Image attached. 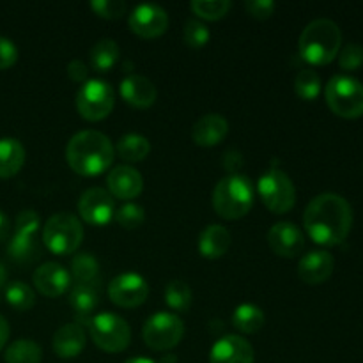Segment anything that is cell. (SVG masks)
Returning <instances> with one entry per match:
<instances>
[{"mask_svg":"<svg viewBox=\"0 0 363 363\" xmlns=\"http://www.w3.org/2000/svg\"><path fill=\"white\" fill-rule=\"evenodd\" d=\"M303 227L308 238L323 247L340 245L353 227V209L337 194H321L305 208Z\"/></svg>","mask_w":363,"mask_h":363,"instance_id":"6da1fadb","label":"cell"},{"mask_svg":"<svg viewBox=\"0 0 363 363\" xmlns=\"http://www.w3.org/2000/svg\"><path fill=\"white\" fill-rule=\"evenodd\" d=\"M66 162L77 174L98 176L112 165L113 145L101 131H78L66 145Z\"/></svg>","mask_w":363,"mask_h":363,"instance_id":"7a4b0ae2","label":"cell"},{"mask_svg":"<svg viewBox=\"0 0 363 363\" xmlns=\"http://www.w3.org/2000/svg\"><path fill=\"white\" fill-rule=\"evenodd\" d=\"M342 46V32L339 25L328 18H318L311 21L303 28L298 41V50L303 60L315 64V66H325L330 64L340 52Z\"/></svg>","mask_w":363,"mask_h":363,"instance_id":"3957f363","label":"cell"},{"mask_svg":"<svg viewBox=\"0 0 363 363\" xmlns=\"http://www.w3.org/2000/svg\"><path fill=\"white\" fill-rule=\"evenodd\" d=\"M254 206V186L248 177L229 174L222 177L213 191V208L222 218L238 220L248 215Z\"/></svg>","mask_w":363,"mask_h":363,"instance_id":"277c9868","label":"cell"},{"mask_svg":"<svg viewBox=\"0 0 363 363\" xmlns=\"http://www.w3.org/2000/svg\"><path fill=\"white\" fill-rule=\"evenodd\" d=\"M326 103L333 113L344 119L363 116V84L350 74H335L325 87Z\"/></svg>","mask_w":363,"mask_h":363,"instance_id":"5b68a950","label":"cell"},{"mask_svg":"<svg viewBox=\"0 0 363 363\" xmlns=\"http://www.w3.org/2000/svg\"><path fill=\"white\" fill-rule=\"evenodd\" d=\"M84 240V227L71 213H57L43 225V243L57 255H69Z\"/></svg>","mask_w":363,"mask_h":363,"instance_id":"8992f818","label":"cell"},{"mask_svg":"<svg viewBox=\"0 0 363 363\" xmlns=\"http://www.w3.org/2000/svg\"><path fill=\"white\" fill-rule=\"evenodd\" d=\"M257 191L262 204L272 213L282 215L296 204V188L291 177L280 167H269L257 181Z\"/></svg>","mask_w":363,"mask_h":363,"instance_id":"52a82bcc","label":"cell"},{"mask_svg":"<svg viewBox=\"0 0 363 363\" xmlns=\"http://www.w3.org/2000/svg\"><path fill=\"white\" fill-rule=\"evenodd\" d=\"M89 333L92 342L106 353H121L130 346L131 340V330L126 319L112 312L92 315Z\"/></svg>","mask_w":363,"mask_h":363,"instance_id":"ba28073f","label":"cell"},{"mask_svg":"<svg viewBox=\"0 0 363 363\" xmlns=\"http://www.w3.org/2000/svg\"><path fill=\"white\" fill-rule=\"evenodd\" d=\"M184 335V323L174 312H156L142 328L144 342L155 351H169L181 342Z\"/></svg>","mask_w":363,"mask_h":363,"instance_id":"9c48e42d","label":"cell"},{"mask_svg":"<svg viewBox=\"0 0 363 363\" xmlns=\"http://www.w3.org/2000/svg\"><path fill=\"white\" fill-rule=\"evenodd\" d=\"M113 89L101 78H91L77 92V108L84 119L101 121L113 110Z\"/></svg>","mask_w":363,"mask_h":363,"instance_id":"30bf717a","label":"cell"},{"mask_svg":"<svg viewBox=\"0 0 363 363\" xmlns=\"http://www.w3.org/2000/svg\"><path fill=\"white\" fill-rule=\"evenodd\" d=\"M78 213L91 225L103 227L116 216V202L108 190L98 186L89 188L78 199Z\"/></svg>","mask_w":363,"mask_h":363,"instance_id":"8fae6325","label":"cell"},{"mask_svg":"<svg viewBox=\"0 0 363 363\" xmlns=\"http://www.w3.org/2000/svg\"><path fill=\"white\" fill-rule=\"evenodd\" d=\"M149 286L138 273H121L110 282L108 298L124 308H135L147 300Z\"/></svg>","mask_w":363,"mask_h":363,"instance_id":"7c38bea8","label":"cell"},{"mask_svg":"<svg viewBox=\"0 0 363 363\" xmlns=\"http://www.w3.org/2000/svg\"><path fill=\"white\" fill-rule=\"evenodd\" d=\"M128 23L138 38H160L169 28V14L158 4H140L131 11Z\"/></svg>","mask_w":363,"mask_h":363,"instance_id":"4fadbf2b","label":"cell"},{"mask_svg":"<svg viewBox=\"0 0 363 363\" xmlns=\"http://www.w3.org/2000/svg\"><path fill=\"white\" fill-rule=\"evenodd\" d=\"M268 245L280 257H296L305 247V236L293 222H279L268 230Z\"/></svg>","mask_w":363,"mask_h":363,"instance_id":"5bb4252c","label":"cell"},{"mask_svg":"<svg viewBox=\"0 0 363 363\" xmlns=\"http://www.w3.org/2000/svg\"><path fill=\"white\" fill-rule=\"evenodd\" d=\"M34 286L43 296L57 298L62 296L71 287V275L59 262H45L34 272Z\"/></svg>","mask_w":363,"mask_h":363,"instance_id":"9a60e30c","label":"cell"},{"mask_svg":"<svg viewBox=\"0 0 363 363\" xmlns=\"http://www.w3.org/2000/svg\"><path fill=\"white\" fill-rule=\"evenodd\" d=\"M254 347L241 335H223L209 351V363H254Z\"/></svg>","mask_w":363,"mask_h":363,"instance_id":"2e32d148","label":"cell"},{"mask_svg":"<svg viewBox=\"0 0 363 363\" xmlns=\"http://www.w3.org/2000/svg\"><path fill=\"white\" fill-rule=\"evenodd\" d=\"M106 184L112 197L130 201L138 197L144 190V177L137 169L130 165H117L106 176Z\"/></svg>","mask_w":363,"mask_h":363,"instance_id":"e0dca14e","label":"cell"},{"mask_svg":"<svg viewBox=\"0 0 363 363\" xmlns=\"http://www.w3.org/2000/svg\"><path fill=\"white\" fill-rule=\"evenodd\" d=\"M335 259L326 250H314L303 255L298 264V277L308 286H319L332 277Z\"/></svg>","mask_w":363,"mask_h":363,"instance_id":"ac0fdd59","label":"cell"},{"mask_svg":"<svg viewBox=\"0 0 363 363\" xmlns=\"http://www.w3.org/2000/svg\"><path fill=\"white\" fill-rule=\"evenodd\" d=\"M119 92L124 101L130 103L131 106H137V108H149V106L155 105L156 96H158L156 85L147 77L137 73H130L123 78Z\"/></svg>","mask_w":363,"mask_h":363,"instance_id":"d6986e66","label":"cell"},{"mask_svg":"<svg viewBox=\"0 0 363 363\" xmlns=\"http://www.w3.org/2000/svg\"><path fill=\"white\" fill-rule=\"evenodd\" d=\"M229 123L220 113H206L191 128V138L197 145L202 147H211L220 144L227 137Z\"/></svg>","mask_w":363,"mask_h":363,"instance_id":"ffe728a7","label":"cell"},{"mask_svg":"<svg viewBox=\"0 0 363 363\" xmlns=\"http://www.w3.org/2000/svg\"><path fill=\"white\" fill-rule=\"evenodd\" d=\"M69 305L80 326H89L92 312L99 305V286L91 284H74L69 293Z\"/></svg>","mask_w":363,"mask_h":363,"instance_id":"44dd1931","label":"cell"},{"mask_svg":"<svg viewBox=\"0 0 363 363\" xmlns=\"http://www.w3.org/2000/svg\"><path fill=\"white\" fill-rule=\"evenodd\" d=\"M52 347L59 358H77L85 347V330L78 323L60 326L52 340Z\"/></svg>","mask_w":363,"mask_h":363,"instance_id":"7402d4cb","label":"cell"},{"mask_svg":"<svg viewBox=\"0 0 363 363\" xmlns=\"http://www.w3.org/2000/svg\"><path fill=\"white\" fill-rule=\"evenodd\" d=\"M230 233L220 223L208 225L199 236V252L206 259H218L227 254L230 247Z\"/></svg>","mask_w":363,"mask_h":363,"instance_id":"603a6c76","label":"cell"},{"mask_svg":"<svg viewBox=\"0 0 363 363\" xmlns=\"http://www.w3.org/2000/svg\"><path fill=\"white\" fill-rule=\"evenodd\" d=\"M25 147L18 138H0V177L16 176L25 163Z\"/></svg>","mask_w":363,"mask_h":363,"instance_id":"cb8c5ba5","label":"cell"},{"mask_svg":"<svg viewBox=\"0 0 363 363\" xmlns=\"http://www.w3.org/2000/svg\"><path fill=\"white\" fill-rule=\"evenodd\" d=\"M71 280L74 284H91V286H101V273H99V262L89 252H80L71 259L69 269Z\"/></svg>","mask_w":363,"mask_h":363,"instance_id":"d4e9b609","label":"cell"},{"mask_svg":"<svg viewBox=\"0 0 363 363\" xmlns=\"http://www.w3.org/2000/svg\"><path fill=\"white\" fill-rule=\"evenodd\" d=\"M39 252L41 250H39L38 238L28 236V234L14 233V236L7 243V255L18 264H28L35 261Z\"/></svg>","mask_w":363,"mask_h":363,"instance_id":"484cf974","label":"cell"},{"mask_svg":"<svg viewBox=\"0 0 363 363\" xmlns=\"http://www.w3.org/2000/svg\"><path fill=\"white\" fill-rule=\"evenodd\" d=\"M264 323V312L254 303H241L233 314V326L241 333H257Z\"/></svg>","mask_w":363,"mask_h":363,"instance_id":"4316f807","label":"cell"},{"mask_svg":"<svg viewBox=\"0 0 363 363\" xmlns=\"http://www.w3.org/2000/svg\"><path fill=\"white\" fill-rule=\"evenodd\" d=\"M119 45L113 39H99L91 48V66L99 73H108L119 60Z\"/></svg>","mask_w":363,"mask_h":363,"instance_id":"83f0119b","label":"cell"},{"mask_svg":"<svg viewBox=\"0 0 363 363\" xmlns=\"http://www.w3.org/2000/svg\"><path fill=\"white\" fill-rule=\"evenodd\" d=\"M151 151V144L140 133H126L117 142V152L124 162H142Z\"/></svg>","mask_w":363,"mask_h":363,"instance_id":"f1b7e54d","label":"cell"},{"mask_svg":"<svg viewBox=\"0 0 363 363\" xmlns=\"http://www.w3.org/2000/svg\"><path fill=\"white\" fill-rule=\"evenodd\" d=\"M6 363H41L43 350L30 339L14 340L4 353Z\"/></svg>","mask_w":363,"mask_h":363,"instance_id":"f546056e","label":"cell"},{"mask_svg":"<svg viewBox=\"0 0 363 363\" xmlns=\"http://www.w3.org/2000/svg\"><path fill=\"white\" fill-rule=\"evenodd\" d=\"M4 298H6V301L14 308V311H20V312L30 311L35 303L34 291H32L25 282H20V280H14V282L6 284Z\"/></svg>","mask_w":363,"mask_h":363,"instance_id":"4dcf8cb0","label":"cell"},{"mask_svg":"<svg viewBox=\"0 0 363 363\" xmlns=\"http://www.w3.org/2000/svg\"><path fill=\"white\" fill-rule=\"evenodd\" d=\"M191 289L183 280H172L165 287V303L176 312H186L191 307Z\"/></svg>","mask_w":363,"mask_h":363,"instance_id":"1f68e13d","label":"cell"},{"mask_svg":"<svg viewBox=\"0 0 363 363\" xmlns=\"http://www.w3.org/2000/svg\"><path fill=\"white\" fill-rule=\"evenodd\" d=\"M321 78L314 69H301L298 71L294 78V91L305 101H312L321 94Z\"/></svg>","mask_w":363,"mask_h":363,"instance_id":"d6a6232c","label":"cell"},{"mask_svg":"<svg viewBox=\"0 0 363 363\" xmlns=\"http://www.w3.org/2000/svg\"><path fill=\"white\" fill-rule=\"evenodd\" d=\"M233 7L230 0H191L190 9L204 20H220Z\"/></svg>","mask_w":363,"mask_h":363,"instance_id":"836d02e7","label":"cell"},{"mask_svg":"<svg viewBox=\"0 0 363 363\" xmlns=\"http://www.w3.org/2000/svg\"><path fill=\"white\" fill-rule=\"evenodd\" d=\"M183 39L190 48H202V46L208 45V41L211 39V32H209V28L206 27L202 21L191 18V20H188L186 25H184Z\"/></svg>","mask_w":363,"mask_h":363,"instance_id":"e575fe53","label":"cell"},{"mask_svg":"<svg viewBox=\"0 0 363 363\" xmlns=\"http://www.w3.org/2000/svg\"><path fill=\"white\" fill-rule=\"evenodd\" d=\"M116 220L121 227H124V229H137V227H140L142 223H144L145 211L140 204L128 202L123 208L117 209Z\"/></svg>","mask_w":363,"mask_h":363,"instance_id":"d590c367","label":"cell"},{"mask_svg":"<svg viewBox=\"0 0 363 363\" xmlns=\"http://www.w3.org/2000/svg\"><path fill=\"white\" fill-rule=\"evenodd\" d=\"M91 9L105 20H119L126 14L128 6L123 0H91Z\"/></svg>","mask_w":363,"mask_h":363,"instance_id":"8d00e7d4","label":"cell"},{"mask_svg":"<svg viewBox=\"0 0 363 363\" xmlns=\"http://www.w3.org/2000/svg\"><path fill=\"white\" fill-rule=\"evenodd\" d=\"M339 66L346 71H354L363 64V46L358 43H347L339 52Z\"/></svg>","mask_w":363,"mask_h":363,"instance_id":"74e56055","label":"cell"},{"mask_svg":"<svg viewBox=\"0 0 363 363\" xmlns=\"http://www.w3.org/2000/svg\"><path fill=\"white\" fill-rule=\"evenodd\" d=\"M41 229V216L34 209H23L16 216V233L28 234V236H38Z\"/></svg>","mask_w":363,"mask_h":363,"instance_id":"f35d334b","label":"cell"},{"mask_svg":"<svg viewBox=\"0 0 363 363\" xmlns=\"http://www.w3.org/2000/svg\"><path fill=\"white\" fill-rule=\"evenodd\" d=\"M245 9L250 16L257 18V20H266L275 11V2L273 0H247Z\"/></svg>","mask_w":363,"mask_h":363,"instance_id":"ab89813d","label":"cell"},{"mask_svg":"<svg viewBox=\"0 0 363 363\" xmlns=\"http://www.w3.org/2000/svg\"><path fill=\"white\" fill-rule=\"evenodd\" d=\"M18 60V48L11 39L0 35V69L14 66Z\"/></svg>","mask_w":363,"mask_h":363,"instance_id":"60d3db41","label":"cell"},{"mask_svg":"<svg viewBox=\"0 0 363 363\" xmlns=\"http://www.w3.org/2000/svg\"><path fill=\"white\" fill-rule=\"evenodd\" d=\"M67 77L78 84H85L89 80V67L80 59H74L67 64Z\"/></svg>","mask_w":363,"mask_h":363,"instance_id":"b9f144b4","label":"cell"},{"mask_svg":"<svg viewBox=\"0 0 363 363\" xmlns=\"http://www.w3.org/2000/svg\"><path fill=\"white\" fill-rule=\"evenodd\" d=\"M222 163H223V167H225V170H229L230 174H236L238 170L243 167L245 160H243V155H241L240 151H236V149H229V151L223 155Z\"/></svg>","mask_w":363,"mask_h":363,"instance_id":"7bdbcfd3","label":"cell"},{"mask_svg":"<svg viewBox=\"0 0 363 363\" xmlns=\"http://www.w3.org/2000/svg\"><path fill=\"white\" fill-rule=\"evenodd\" d=\"M11 233V222L7 218V215L4 211H0V243L7 240Z\"/></svg>","mask_w":363,"mask_h":363,"instance_id":"ee69618b","label":"cell"},{"mask_svg":"<svg viewBox=\"0 0 363 363\" xmlns=\"http://www.w3.org/2000/svg\"><path fill=\"white\" fill-rule=\"evenodd\" d=\"M7 340H9V325L4 319V315H0V350L6 346Z\"/></svg>","mask_w":363,"mask_h":363,"instance_id":"f6af8a7d","label":"cell"},{"mask_svg":"<svg viewBox=\"0 0 363 363\" xmlns=\"http://www.w3.org/2000/svg\"><path fill=\"white\" fill-rule=\"evenodd\" d=\"M124 363H160V362H155L151 360V358H144V357H135V358H130V360H126Z\"/></svg>","mask_w":363,"mask_h":363,"instance_id":"bcb514c9","label":"cell"},{"mask_svg":"<svg viewBox=\"0 0 363 363\" xmlns=\"http://www.w3.org/2000/svg\"><path fill=\"white\" fill-rule=\"evenodd\" d=\"M6 280H7V272L6 268H4L2 262H0V287L6 286Z\"/></svg>","mask_w":363,"mask_h":363,"instance_id":"7dc6e473","label":"cell"},{"mask_svg":"<svg viewBox=\"0 0 363 363\" xmlns=\"http://www.w3.org/2000/svg\"><path fill=\"white\" fill-rule=\"evenodd\" d=\"M160 363H176V357H174V354H167Z\"/></svg>","mask_w":363,"mask_h":363,"instance_id":"c3c4849f","label":"cell"}]
</instances>
